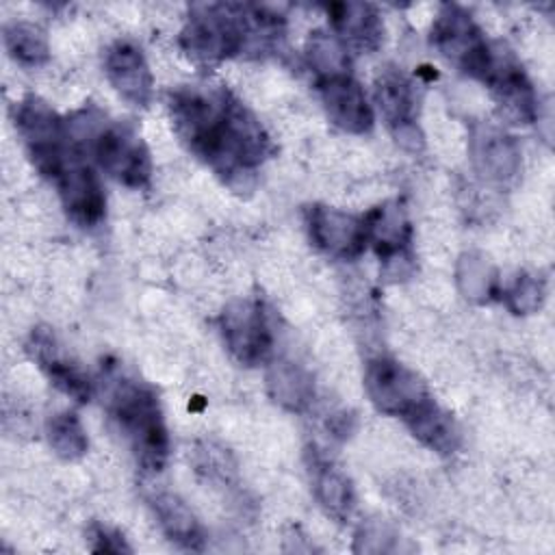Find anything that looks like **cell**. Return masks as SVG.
I'll return each instance as SVG.
<instances>
[{
    "instance_id": "1",
    "label": "cell",
    "mask_w": 555,
    "mask_h": 555,
    "mask_svg": "<svg viewBox=\"0 0 555 555\" xmlns=\"http://www.w3.org/2000/svg\"><path fill=\"white\" fill-rule=\"evenodd\" d=\"M169 115L184 147L234 191L251 189L273 154L260 119L221 85H182L169 93Z\"/></svg>"
},
{
    "instance_id": "2",
    "label": "cell",
    "mask_w": 555,
    "mask_h": 555,
    "mask_svg": "<svg viewBox=\"0 0 555 555\" xmlns=\"http://www.w3.org/2000/svg\"><path fill=\"white\" fill-rule=\"evenodd\" d=\"M284 20L262 7L204 2L189 9L180 46L199 65L221 63L249 48H267L282 37Z\"/></svg>"
},
{
    "instance_id": "3",
    "label": "cell",
    "mask_w": 555,
    "mask_h": 555,
    "mask_svg": "<svg viewBox=\"0 0 555 555\" xmlns=\"http://www.w3.org/2000/svg\"><path fill=\"white\" fill-rule=\"evenodd\" d=\"M102 382L104 408L137 464L147 473L163 470L169 455V434L154 388L117 366H108Z\"/></svg>"
},
{
    "instance_id": "4",
    "label": "cell",
    "mask_w": 555,
    "mask_h": 555,
    "mask_svg": "<svg viewBox=\"0 0 555 555\" xmlns=\"http://www.w3.org/2000/svg\"><path fill=\"white\" fill-rule=\"evenodd\" d=\"M87 139V152L93 154L100 169L130 189H143L152 176V160L141 134L126 121L100 119L87 124V132L76 134Z\"/></svg>"
},
{
    "instance_id": "5",
    "label": "cell",
    "mask_w": 555,
    "mask_h": 555,
    "mask_svg": "<svg viewBox=\"0 0 555 555\" xmlns=\"http://www.w3.org/2000/svg\"><path fill=\"white\" fill-rule=\"evenodd\" d=\"M431 46L462 74L483 80L494 46L486 39L473 15L460 4H442L431 24Z\"/></svg>"
},
{
    "instance_id": "6",
    "label": "cell",
    "mask_w": 555,
    "mask_h": 555,
    "mask_svg": "<svg viewBox=\"0 0 555 555\" xmlns=\"http://www.w3.org/2000/svg\"><path fill=\"white\" fill-rule=\"evenodd\" d=\"M364 388L382 414L397 416L403 423L434 399L427 384L412 369L386 356L366 364Z\"/></svg>"
},
{
    "instance_id": "7",
    "label": "cell",
    "mask_w": 555,
    "mask_h": 555,
    "mask_svg": "<svg viewBox=\"0 0 555 555\" xmlns=\"http://www.w3.org/2000/svg\"><path fill=\"white\" fill-rule=\"evenodd\" d=\"M219 330L228 351L245 366H256L273 356V327L258 299L241 297L219 314Z\"/></svg>"
},
{
    "instance_id": "8",
    "label": "cell",
    "mask_w": 555,
    "mask_h": 555,
    "mask_svg": "<svg viewBox=\"0 0 555 555\" xmlns=\"http://www.w3.org/2000/svg\"><path fill=\"white\" fill-rule=\"evenodd\" d=\"M13 121L30 163L39 173L74 143L69 126L39 95L28 93L15 102Z\"/></svg>"
},
{
    "instance_id": "9",
    "label": "cell",
    "mask_w": 555,
    "mask_h": 555,
    "mask_svg": "<svg viewBox=\"0 0 555 555\" xmlns=\"http://www.w3.org/2000/svg\"><path fill=\"white\" fill-rule=\"evenodd\" d=\"M50 182L59 193L63 210L74 223L91 228L102 221L106 212L104 189L80 147L61 163Z\"/></svg>"
},
{
    "instance_id": "10",
    "label": "cell",
    "mask_w": 555,
    "mask_h": 555,
    "mask_svg": "<svg viewBox=\"0 0 555 555\" xmlns=\"http://www.w3.org/2000/svg\"><path fill=\"white\" fill-rule=\"evenodd\" d=\"M481 82L490 89L501 113L512 124L525 126L535 121L538 100L533 85L509 50H505L503 46H494L490 67Z\"/></svg>"
},
{
    "instance_id": "11",
    "label": "cell",
    "mask_w": 555,
    "mask_h": 555,
    "mask_svg": "<svg viewBox=\"0 0 555 555\" xmlns=\"http://www.w3.org/2000/svg\"><path fill=\"white\" fill-rule=\"evenodd\" d=\"M375 104L382 113V119L390 128V132L405 147L416 150L421 143L418 132V93L414 82L397 67H386L375 78L373 87Z\"/></svg>"
},
{
    "instance_id": "12",
    "label": "cell",
    "mask_w": 555,
    "mask_h": 555,
    "mask_svg": "<svg viewBox=\"0 0 555 555\" xmlns=\"http://www.w3.org/2000/svg\"><path fill=\"white\" fill-rule=\"evenodd\" d=\"M306 228L310 241L327 256L351 260L366 247L364 217L345 212L334 206L314 204L306 208Z\"/></svg>"
},
{
    "instance_id": "13",
    "label": "cell",
    "mask_w": 555,
    "mask_h": 555,
    "mask_svg": "<svg viewBox=\"0 0 555 555\" xmlns=\"http://www.w3.org/2000/svg\"><path fill=\"white\" fill-rule=\"evenodd\" d=\"M468 152L475 171L492 184L505 186L520 173V147L516 139L492 121L473 124Z\"/></svg>"
},
{
    "instance_id": "14",
    "label": "cell",
    "mask_w": 555,
    "mask_h": 555,
    "mask_svg": "<svg viewBox=\"0 0 555 555\" xmlns=\"http://www.w3.org/2000/svg\"><path fill=\"white\" fill-rule=\"evenodd\" d=\"M317 87L321 104L334 126L351 134H364L371 130L373 108L349 72L319 78Z\"/></svg>"
},
{
    "instance_id": "15",
    "label": "cell",
    "mask_w": 555,
    "mask_h": 555,
    "mask_svg": "<svg viewBox=\"0 0 555 555\" xmlns=\"http://www.w3.org/2000/svg\"><path fill=\"white\" fill-rule=\"evenodd\" d=\"M26 349L30 358L39 364L52 386L72 397L78 403H85L93 395V382L89 375L59 349L54 334L48 327H37L30 332Z\"/></svg>"
},
{
    "instance_id": "16",
    "label": "cell",
    "mask_w": 555,
    "mask_h": 555,
    "mask_svg": "<svg viewBox=\"0 0 555 555\" xmlns=\"http://www.w3.org/2000/svg\"><path fill=\"white\" fill-rule=\"evenodd\" d=\"M366 243L373 245L375 254L386 262L388 269H399L412 260V225L399 202H384L366 212Z\"/></svg>"
},
{
    "instance_id": "17",
    "label": "cell",
    "mask_w": 555,
    "mask_h": 555,
    "mask_svg": "<svg viewBox=\"0 0 555 555\" xmlns=\"http://www.w3.org/2000/svg\"><path fill=\"white\" fill-rule=\"evenodd\" d=\"M104 72L113 89L134 106H147L152 100V72L143 50L130 39H117L106 48Z\"/></svg>"
},
{
    "instance_id": "18",
    "label": "cell",
    "mask_w": 555,
    "mask_h": 555,
    "mask_svg": "<svg viewBox=\"0 0 555 555\" xmlns=\"http://www.w3.org/2000/svg\"><path fill=\"white\" fill-rule=\"evenodd\" d=\"M327 15L336 39L345 48L373 52L382 46L384 22L377 7L369 2H334L327 7Z\"/></svg>"
},
{
    "instance_id": "19",
    "label": "cell",
    "mask_w": 555,
    "mask_h": 555,
    "mask_svg": "<svg viewBox=\"0 0 555 555\" xmlns=\"http://www.w3.org/2000/svg\"><path fill=\"white\" fill-rule=\"evenodd\" d=\"M150 507L163 529V533L186 551H202L206 542L204 527L189 505L173 492L156 490L150 494Z\"/></svg>"
},
{
    "instance_id": "20",
    "label": "cell",
    "mask_w": 555,
    "mask_h": 555,
    "mask_svg": "<svg viewBox=\"0 0 555 555\" xmlns=\"http://www.w3.org/2000/svg\"><path fill=\"white\" fill-rule=\"evenodd\" d=\"M310 473H312V490L323 512L336 518L338 522L349 520L356 507V494L347 475L327 457H321L319 453L312 455Z\"/></svg>"
},
{
    "instance_id": "21",
    "label": "cell",
    "mask_w": 555,
    "mask_h": 555,
    "mask_svg": "<svg viewBox=\"0 0 555 555\" xmlns=\"http://www.w3.org/2000/svg\"><path fill=\"white\" fill-rule=\"evenodd\" d=\"M405 425L416 440H421L427 449L436 451L438 455L455 453L462 442V434L455 418L447 410H442L436 403V399H431L414 416H410Z\"/></svg>"
},
{
    "instance_id": "22",
    "label": "cell",
    "mask_w": 555,
    "mask_h": 555,
    "mask_svg": "<svg viewBox=\"0 0 555 555\" xmlns=\"http://www.w3.org/2000/svg\"><path fill=\"white\" fill-rule=\"evenodd\" d=\"M267 388L271 399L288 412L308 410L314 397L310 373L295 362H275L267 373Z\"/></svg>"
},
{
    "instance_id": "23",
    "label": "cell",
    "mask_w": 555,
    "mask_h": 555,
    "mask_svg": "<svg viewBox=\"0 0 555 555\" xmlns=\"http://www.w3.org/2000/svg\"><path fill=\"white\" fill-rule=\"evenodd\" d=\"M9 56L24 67H39L50 59L46 33L30 22H11L2 30Z\"/></svg>"
},
{
    "instance_id": "24",
    "label": "cell",
    "mask_w": 555,
    "mask_h": 555,
    "mask_svg": "<svg viewBox=\"0 0 555 555\" xmlns=\"http://www.w3.org/2000/svg\"><path fill=\"white\" fill-rule=\"evenodd\" d=\"M46 436H48L52 451L63 460L72 462L87 453V447H89L87 431H85L80 418L69 410L52 414L48 418Z\"/></svg>"
},
{
    "instance_id": "25",
    "label": "cell",
    "mask_w": 555,
    "mask_h": 555,
    "mask_svg": "<svg viewBox=\"0 0 555 555\" xmlns=\"http://www.w3.org/2000/svg\"><path fill=\"white\" fill-rule=\"evenodd\" d=\"M457 284L470 301H488L496 295V273L479 251H468L460 258Z\"/></svg>"
},
{
    "instance_id": "26",
    "label": "cell",
    "mask_w": 555,
    "mask_h": 555,
    "mask_svg": "<svg viewBox=\"0 0 555 555\" xmlns=\"http://www.w3.org/2000/svg\"><path fill=\"white\" fill-rule=\"evenodd\" d=\"M306 59H308V65L314 69L317 78L349 72L347 48L336 37L323 30L310 33L308 46H306Z\"/></svg>"
},
{
    "instance_id": "27",
    "label": "cell",
    "mask_w": 555,
    "mask_h": 555,
    "mask_svg": "<svg viewBox=\"0 0 555 555\" xmlns=\"http://www.w3.org/2000/svg\"><path fill=\"white\" fill-rule=\"evenodd\" d=\"M503 299L514 314L535 312L544 301V282L531 273H520L503 291Z\"/></svg>"
},
{
    "instance_id": "28",
    "label": "cell",
    "mask_w": 555,
    "mask_h": 555,
    "mask_svg": "<svg viewBox=\"0 0 555 555\" xmlns=\"http://www.w3.org/2000/svg\"><path fill=\"white\" fill-rule=\"evenodd\" d=\"M356 551H366V553H382V551H392L386 540H397L392 533H388V529L379 522H371L366 525L360 535L356 538Z\"/></svg>"
},
{
    "instance_id": "29",
    "label": "cell",
    "mask_w": 555,
    "mask_h": 555,
    "mask_svg": "<svg viewBox=\"0 0 555 555\" xmlns=\"http://www.w3.org/2000/svg\"><path fill=\"white\" fill-rule=\"evenodd\" d=\"M89 538H91V551L95 553H130V546L124 542V535H119L108 527L93 525Z\"/></svg>"
}]
</instances>
